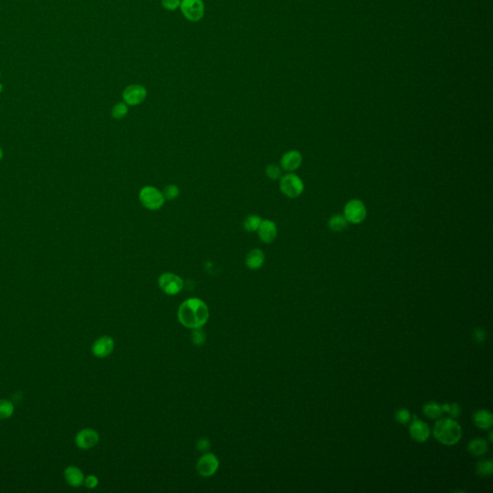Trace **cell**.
<instances>
[{
	"instance_id": "9",
	"label": "cell",
	"mask_w": 493,
	"mask_h": 493,
	"mask_svg": "<svg viewBox=\"0 0 493 493\" xmlns=\"http://www.w3.org/2000/svg\"><path fill=\"white\" fill-rule=\"evenodd\" d=\"M147 97V90L141 85H130L126 87L123 93L124 101L127 105H139L145 101Z\"/></svg>"
},
{
	"instance_id": "26",
	"label": "cell",
	"mask_w": 493,
	"mask_h": 493,
	"mask_svg": "<svg viewBox=\"0 0 493 493\" xmlns=\"http://www.w3.org/2000/svg\"><path fill=\"white\" fill-rule=\"evenodd\" d=\"M179 194H180L179 188L174 184L168 185L164 188V191H163V196H164L165 200H169V201L176 200V198L179 196Z\"/></svg>"
},
{
	"instance_id": "1",
	"label": "cell",
	"mask_w": 493,
	"mask_h": 493,
	"mask_svg": "<svg viewBox=\"0 0 493 493\" xmlns=\"http://www.w3.org/2000/svg\"><path fill=\"white\" fill-rule=\"evenodd\" d=\"M177 317L180 324L186 327L201 328L208 320V308L201 299L191 298L180 304Z\"/></svg>"
},
{
	"instance_id": "4",
	"label": "cell",
	"mask_w": 493,
	"mask_h": 493,
	"mask_svg": "<svg viewBox=\"0 0 493 493\" xmlns=\"http://www.w3.org/2000/svg\"><path fill=\"white\" fill-rule=\"evenodd\" d=\"M139 199L143 206L150 210H158L165 202L163 193L152 186H146L142 188L139 194Z\"/></svg>"
},
{
	"instance_id": "11",
	"label": "cell",
	"mask_w": 493,
	"mask_h": 493,
	"mask_svg": "<svg viewBox=\"0 0 493 493\" xmlns=\"http://www.w3.org/2000/svg\"><path fill=\"white\" fill-rule=\"evenodd\" d=\"M114 340L110 336H102L92 344V354L98 358H106L114 350Z\"/></svg>"
},
{
	"instance_id": "34",
	"label": "cell",
	"mask_w": 493,
	"mask_h": 493,
	"mask_svg": "<svg viewBox=\"0 0 493 493\" xmlns=\"http://www.w3.org/2000/svg\"><path fill=\"white\" fill-rule=\"evenodd\" d=\"M3 155H4V153H3V151H2V148L0 147V160L3 158Z\"/></svg>"
},
{
	"instance_id": "15",
	"label": "cell",
	"mask_w": 493,
	"mask_h": 493,
	"mask_svg": "<svg viewBox=\"0 0 493 493\" xmlns=\"http://www.w3.org/2000/svg\"><path fill=\"white\" fill-rule=\"evenodd\" d=\"M473 422L479 429L489 430L492 427V414L488 410H477L473 415Z\"/></svg>"
},
{
	"instance_id": "35",
	"label": "cell",
	"mask_w": 493,
	"mask_h": 493,
	"mask_svg": "<svg viewBox=\"0 0 493 493\" xmlns=\"http://www.w3.org/2000/svg\"><path fill=\"white\" fill-rule=\"evenodd\" d=\"M3 89H4V88H3V85H2V84L0 83V93H1V92H3Z\"/></svg>"
},
{
	"instance_id": "10",
	"label": "cell",
	"mask_w": 493,
	"mask_h": 493,
	"mask_svg": "<svg viewBox=\"0 0 493 493\" xmlns=\"http://www.w3.org/2000/svg\"><path fill=\"white\" fill-rule=\"evenodd\" d=\"M100 440L99 434L92 429H84L80 431L76 437V445L84 450L95 447Z\"/></svg>"
},
{
	"instance_id": "21",
	"label": "cell",
	"mask_w": 493,
	"mask_h": 493,
	"mask_svg": "<svg viewBox=\"0 0 493 493\" xmlns=\"http://www.w3.org/2000/svg\"><path fill=\"white\" fill-rule=\"evenodd\" d=\"M478 475L482 477L491 476L493 473L492 460H481L478 462L476 466Z\"/></svg>"
},
{
	"instance_id": "2",
	"label": "cell",
	"mask_w": 493,
	"mask_h": 493,
	"mask_svg": "<svg viewBox=\"0 0 493 493\" xmlns=\"http://www.w3.org/2000/svg\"><path fill=\"white\" fill-rule=\"evenodd\" d=\"M434 435L439 442L452 446L460 441L462 431L459 423L452 418H442L435 423Z\"/></svg>"
},
{
	"instance_id": "20",
	"label": "cell",
	"mask_w": 493,
	"mask_h": 493,
	"mask_svg": "<svg viewBox=\"0 0 493 493\" xmlns=\"http://www.w3.org/2000/svg\"><path fill=\"white\" fill-rule=\"evenodd\" d=\"M423 412L430 419H437L442 415L441 406L435 402H429L423 407Z\"/></svg>"
},
{
	"instance_id": "25",
	"label": "cell",
	"mask_w": 493,
	"mask_h": 493,
	"mask_svg": "<svg viewBox=\"0 0 493 493\" xmlns=\"http://www.w3.org/2000/svg\"><path fill=\"white\" fill-rule=\"evenodd\" d=\"M127 112H128V108H127L126 102L125 103L120 102V103H117L112 109V117L116 119V120H121V119L126 117Z\"/></svg>"
},
{
	"instance_id": "22",
	"label": "cell",
	"mask_w": 493,
	"mask_h": 493,
	"mask_svg": "<svg viewBox=\"0 0 493 493\" xmlns=\"http://www.w3.org/2000/svg\"><path fill=\"white\" fill-rule=\"evenodd\" d=\"M262 219L256 215H250L244 221V227L247 231H256L260 227Z\"/></svg>"
},
{
	"instance_id": "30",
	"label": "cell",
	"mask_w": 493,
	"mask_h": 493,
	"mask_svg": "<svg viewBox=\"0 0 493 493\" xmlns=\"http://www.w3.org/2000/svg\"><path fill=\"white\" fill-rule=\"evenodd\" d=\"M473 338L475 339V341H476L477 343L485 342V338H486L485 331L482 330V328H480V327H477V328L474 330Z\"/></svg>"
},
{
	"instance_id": "6",
	"label": "cell",
	"mask_w": 493,
	"mask_h": 493,
	"mask_svg": "<svg viewBox=\"0 0 493 493\" xmlns=\"http://www.w3.org/2000/svg\"><path fill=\"white\" fill-rule=\"evenodd\" d=\"M158 285L161 290L167 295H176L183 288V280L173 273H164L159 276Z\"/></svg>"
},
{
	"instance_id": "19",
	"label": "cell",
	"mask_w": 493,
	"mask_h": 493,
	"mask_svg": "<svg viewBox=\"0 0 493 493\" xmlns=\"http://www.w3.org/2000/svg\"><path fill=\"white\" fill-rule=\"evenodd\" d=\"M349 225V222L344 217V215L335 214L328 221V227L335 232H340L345 230Z\"/></svg>"
},
{
	"instance_id": "16",
	"label": "cell",
	"mask_w": 493,
	"mask_h": 493,
	"mask_svg": "<svg viewBox=\"0 0 493 493\" xmlns=\"http://www.w3.org/2000/svg\"><path fill=\"white\" fill-rule=\"evenodd\" d=\"M265 262V254L260 249H254L247 254L246 265L251 270H257L263 266Z\"/></svg>"
},
{
	"instance_id": "28",
	"label": "cell",
	"mask_w": 493,
	"mask_h": 493,
	"mask_svg": "<svg viewBox=\"0 0 493 493\" xmlns=\"http://www.w3.org/2000/svg\"><path fill=\"white\" fill-rule=\"evenodd\" d=\"M192 341L195 345H201L205 341V335L201 328H195L193 331Z\"/></svg>"
},
{
	"instance_id": "17",
	"label": "cell",
	"mask_w": 493,
	"mask_h": 493,
	"mask_svg": "<svg viewBox=\"0 0 493 493\" xmlns=\"http://www.w3.org/2000/svg\"><path fill=\"white\" fill-rule=\"evenodd\" d=\"M65 478L67 480V484L75 487L80 486L85 481L83 472L76 466H68L65 470Z\"/></svg>"
},
{
	"instance_id": "24",
	"label": "cell",
	"mask_w": 493,
	"mask_h": 493,
	"mask_svg": "<svg viewBox=\"0 0 493 493\" xmlns=\"http://www.w3.org/2000/svg\"><path fill=\"white\" fill-rule=\"evenodd\" d=\"M265 173L270 179L277 180L283 176V169L276 164H271V165H268L265 170Z\"/></svg>"
},
{
	"instance_id": "23",
	"label": "cell",
	"mask_w": 493,
	"mask_h": 493,
	"mask_svg": "<svg viewBox=\"0 0 493 493\" xmlns=\"http://www.w3.org/2000/svg\"><path fill=\"white\" fill-rule=\"evenodd\" d=\"M15 407L12 402L0 400V419H7L13 415Z\"/></svg>"
},
{
	"instance_id": "8",
	"label": "cell",
	"mask_w": 493,
	"mask_h": 493,
	"mask_svg": "<svg viewBox=\"0 0 493 493\" xmlns=\"http://www.w3.org/2000/svg\"><path fill=\"white\" fill-rule=\"evenodd\" d=\"M219 460L213 454H204L197 462V471L202 477H210L217 472Z\"/></svg>"
},
{
	"instance_id": "14",
	"label": "cell",
	"mask_w": 493,
	"mask_h": 493,
	"mask_svg": "<svg viewBox=\"0 0 493 493\" xmlns=\"http://www.w3.org/2000/svg\"><path fill=\"white\" fill-rule=\"evenodd\" d=\"M257 231H259L260 240L265 244H271L274 242L277 235L276 225L270 220L261 221V224Z\"/></svg>"
},
{
	"instance_id": "31",
	"label": "cell",
	"mask_w": 493,
	"mask_h": 493,
	"mask_svg": "<svg viewBox=\"0 0 493 493\" xmlns=\"http://www.w3.org/2000/svg\"><path fill=\"white\" fill-rule=\"evenodd\" d=\"M460 411H461V410H460V406H459L458 404H456V403H453V404H450L447 413H448L452 418H456L460 415Z\"/></svg>"
},
{
	"instance_id": "3",
	"label": "cell",
	"mask_w": 493,
	"mask_h": 493,
	"mask_svg": "<svg viewBox=\"0 0 493 493\" xmlns=\"http://www.w3.org/2000/svg\"><path fill=\"white\" fill-rule=\"evenodd\" d=\"M279 188H280V191L286 197L290 199H296L300 197L303 192L304 184L302 182L301 177H299L297 175L287 174L285 176H281L279 181Z\"/></svg>"
},
{
	"instance_id": "13",
	"label": "cell",
	"mask_w": 493,
	"mask_h": 493,
	"mask_svg": "<svg viewBox=\"0 0 493 493\" xmlns=\"http://www.w3.org/2000/svg\"><path fill=\"white\" fill-rule=\"evenodd\" d=\"M302 163V156L299 151H290L285 153L280 159V168L286 172H294Z\"/></svg>"
},
{
	"instance_id": "27",
	"label": "cell",
	"mask_w": 493,
	"mask_h": 493,
	"mask_svg": "<svg viewBox=\"0 0 493 493\" xmlns=\"http://www.w3.org/2000/svg\"><path fill=\"white\" fill-rule=\"evenodd\" d=\"M410 418H411L410 412L406 409H400V410H397L396 413H395L396 421L400 424H403V425L408 424L410 421Z\"/></svg>"
},
{
	"instance_id": "32",
	"label": "cell",
	"mask_w": 493,
	"mask_h": 493,
	"mask_svg": "<svg viewBox=\"0 0 493 493\" xmlns=\"http://www.w3.org/2000/svg\"><path fill=\"white\" fill-rule=\"evenodd\" d=\"M84 483H85V485H86V486H87L88 488L92 489V488L97 487L98 485H99V479H98L97 477L93 476V475H90V476L85 478Z\"/></svg>"
},
{
	"instance_id": "36",
	"label": "cell",
	"mask_w": 493,
	"mask_h": 493,
	"mask_svg": "<svg viewBox=\"0 0 493 493\" xmlns=\"http://www.w3.org/2000/svg\"><path fill=\"white\" fill-rule=\"evenodd\" d=\"M0 76H1V73H0Z\"/></svg>"
},
{
	"instance_id": "18",
	"label": "cell",
	"mask_w": 493,
	"mask_h": 493,
	"mask_svg": "<svg viewBox=\"0 0 493 493\" xmlns=\"http://www.w3.org/2000/svg\"><path fill=\"white\" fill-rule=\"evenodd\" d=\"M488 449V445L483 438H475L471 440L467 446V450L472 456L480 457L485 455Z\"/></svg>"
},
{
	"instance_id": "5",
	"label": "cell",
	"mask_w": 493,
	"mask_h": 493,
	"mask_svg": "<svg viewBox=\"0 0 493 493\" xmlns=\"http://www.w3.org/2000/svg\"><path fill=\"white\" fill-rule=\"evenodd\" d=\"M344 217L349 224H360L367 216V208L364 202L360 200H351L344 207Z\"/></svg>"
},
{
	"instance_id": "33",
	"label": "cell",
	"mask_w": 493,
	"mask_h": 493,
	"mask_svg": "<svg viewBox=\"0 0 493 493\" xmlns=\"http://www.w3.org/2000/svg\"><path fill=\"white\" fill-rule=\"evenodd\" d=\"M198 448L201 451H205L209 448V441L206 438H201L198 442Z\"/></svg>"
},
{
	"instance_id": "29",
	"label": "cell",
	"mask_w": 493,
	"mask_h": 493,
	"mask_svg": "<svg viewBox=\"0 0 493 493\" xmlns=\"http://www.w3.org/2000/svg\"><path fill=\"white\" fill-rule=\"evenodd\" d=\"M180 0H162V6L170 11H174L180 7Z\"/></svg>"
},
{
	"instance_id": "12",
	"label": "cell",
	"mask_w": 493,
	"mask_h": 493,
	"mask_svg": "<svg viewBox=\"0 0 493 493\" xmlns=\"http://www.w3.org/2000/svg\"><path fill=\"white\" fill-rule=\"evenodd\" d=\"M410 434L415 441L425 442L430 436V428L425 422L413 417L410 426Z\"/></svg>"
},
{
	"instance_id": "7",
	"label": "cell",
	"mask_w": 493,
	"mask_h": 493,
	"mask_svg": "<svg viewBox=\"0 0 493 493\" xmlns=\"http://www.w3.org/2000/svg\"><path fill=\"white\" fill-rule=\"evenodd\" d=\"M180 9L184 17L190 21H199L204 15V4L202 0H182Z\"/></svg>"
}]
</instances>
